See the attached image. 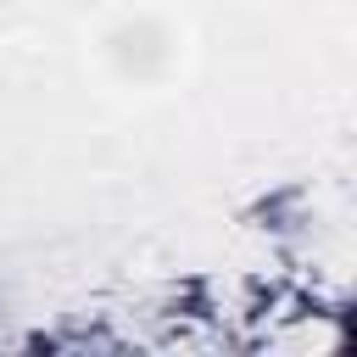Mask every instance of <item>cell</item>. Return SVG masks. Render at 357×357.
Segmentation results:
<instances>
[{
	"mask_svg": "<svg viewBox=\"0 0 357 357\" xmlns=\"http://www.w3.org/2000/svg\"><path fill=\"white\" fill-rule=\"evenodd\" d=\"M89 61L123 95H167L190 61V28L162 0H123L95 22Z\"/></svg>",
	"mask_w": 357,
	"mask_h": 357,
	"instance_id": "6da1fadb",
	"label": "cell"
}]
</instances>
